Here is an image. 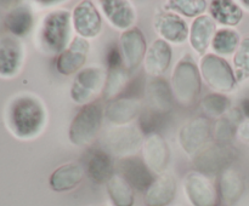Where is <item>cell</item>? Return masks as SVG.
Here are the masks:
<instances>
[{
	"mask_svg": "<svg viewBox=\"0 0 249 206\" xmlns=\"http://www.w3.org/2000/svg\"><path fill=\"white\" fill-rule=\"evenodd\" d=\"M198 68L203 81L218 94H228L236 87L235 73L224 57L206 53L199 61Z\"/></svg>",
	"mask_w": 249,
	"mask_h": 206,
	"instance_id": "52a82bcc",
	"label": "cell"
},
{
	"mask_svg": "<svg viewBox=\"0 0 249 206\" xmlns=\"http://www.w3.org/2000/svg\"><path fill=\"white\" fill-rule=\"evenodd\" d=\"M230 108V99L223 94H208L201 101V109L204 115L212 119H220Z\"/></svg>",
	"mask_w": 249,
	"mask_h": 206,
	"instance_id": "d6a6232c",
	"label": "cell"
},
{
	"mask_svg": "<svg viewBox=\"0 0 249 206\" xmlns=\"http://www.w3.org/2000/svg\"><path fill=\"white\" fill-rule=\"evenodd\" d=\"M216 33V23L209 15H201L190 26L189 41L191 48L203 57L209 46L212 45Z\"/></svg>",
	"mask_w": 249,
	"mask_h": 206,
	"instance_id": "44dd1931",
	"label": "cell"
},
{
	"mask_svg": "<svg viewBox=\"0 0 249 206\" xmlns=\"http://www.w3.org/2000/svg\"><path fill=\"white\" fill-rule=\"evenodd\" d=\"M242 111L231 109L223 118L218 119L213 126V137L215 142L230 144L233 136L237 133V127L242 123Z\"/></svg>",
	"mask_w": 249,
	"mask_h": 206,
	"instance_id": "f1b7e54d",
	"label": "cell"
},
{
	"mask_svg": "<svg viewBox=\"0 0 249 206\" xmlns=\"http://www.w3.org/2000/svg\"><path fill=\"white\" fill-rule=\"evenodd\" d=\"M209 16L228 28L237 26L243 18V10L237 2L230 0H214L209 4Z\"/></svg>",
	"mask_w": 249,
	"mask_h": 206,
	"instance_id": "4316f807",
	"label": "cell"
},
{
	"mask_svg": "<svg viewBox=\"0 0 249 206\" xmlns=\"http://www.w3.org/2000/svg\"><path fill=\"white\" fill-rule=\"evenodd\" d=\"M241 43L240 33L233 28L218 29L212 41V50L213 53L224 57V56L233 55Z\"/></svg>",
	"mask_w": 249,
	"mask_h": 206,
	"instance_id": "4dcf8cb0",
	"label": "cell"
},
{
	"mask_svg": "<svg viewBox=\"0 0 249 206\" xmlns=\"http://www.w3.org/2000/svg\"><path fill=\"white\" fill-rule=\"evenodd\" d=\"M100 206H114V205L112 203H104V204H101Z\"/></svg>",
	"mask_w": 249,
	"mask_h": 206,
	"instance_id": "f35d334b",
	"label": "cell"
},
{
	"mask_svg": "<svg viewBox=\"0 0 249 206\" xmlns=\"http://www.w3.org/2000/svg\"><path fill=\"white\" fill-rule=\"evenodd\" d=\"M84 167L78 162H66L53 171L49 178L51 189L58 193L70 191L82 183L84 178Z\"/></svg>",
	"mask_w": 249,
	"mask_h": 206,
	"instance_id": "cb8c5ba5",
	"label": "cell"
},
{
	"mask_svg": "<svg viewBox=\"0 0 249 206\" xmlns=\"http://www.w3.org/2000/svg\"><path fill=\"white\" fill-rule=\"evenodd\" d=\"M129 81V72L124 68L123 64L109 65L107 69L106 85H105L102 97L106 101H112L114 97L118 96Z\"/></svg>",
	"mask_w": 249,
	"mask_h": 206,
	"instance_id": "1f68e13d",
	"label": "cell"
},
{
	"mask_svg": "<svg viewBox=\"0 0 249 206\" xmlns=\"http://www.w3.org/2000/svg\"><path fill=\"white\" fill-rule=\"evenodd\" d=\"M184 191L192 206L219 205V190L206 174L198 171L187 172L184 178Z\"/></svg>",
	"mask_w": 249,
	"mask_h": 206,
	"instance_id": "30bf717a",
	"label": "cell"
},
{
	"mask_svg": "<svg viewBox=\"0 0 249 206\" xmlns=\"http://www.w3.org/2000/svg\"><path fill=\"white\" fill-rule=\"evenodd\" d=\"M241 111H242L246 116H248V119H249V99H245V101L242 102V106H241Z\"/></svg>",
	"mask_w": 249,
	"mask_h": 206,
	"instance_id": "8d00e7d4",
	"label": "cell"
},
{
	"mask_svg": "<svg viewBox=\"0 0 249 206\" xmlns=\"http://www.w3.org/2000/svg\"><path fill=\"white\" fill-rule=\"evenodd\" d=\"M241 5H242L247 11H249V0H243V1H241Z\"/></svg>",
	"mask_w": 249,
	"mask_h": 206,
	"instance_id": "74e56055",
	"label": "cell"
},
{
	"mask_svg": "<svg viewBox=\"0 0 249 206\" xmlns=\"http://www.w3.org/2000/svg\"><path fill=\"white\" fill-rule=\"evenodd\" d=\"M121 174L128 181L134 189L146 191L155 181V174L146 166L143 160L136 157H129L121 159L118 164Z\"/></svg>",
	"mask_w": 249,
	"mask_h": 206,
	"instance_id": "ac0fdd59",
	"label": "cell"
},
{
	"mask_svg": "<svg viewBox=\"0 0 249 206\" xmlns=\"http://www.w3.org/2000/svg\"><path fill=\"white\" fill-rule=\"evenodd\" d=\"M146 99L151 111L160 115L168 114L172 111L174 102L170 85L160 78H153L146 86Z\"/></svg>",
	"mask_w": 249,
	"mask_h": 206,
	"instance_id": "d4e9b609",
	"label": "cell"
},
{
	"mask_svg": "<svg viewBox=\"0 0 249 206\" xmlns=\"http://www.w3.org/2000/svg\"><path fill=\"white\" fill-rule=\"evenodd\" d=\"M72 14L58 9L43 17L36 33V46L48 56L60 55L70 45Z\"/></svg>",
	"mask_w": 249,
	"mask_h": 206,
	"instance_id": "7a4b0ae2",
	"label": "cell"
},
{
	"mask_svg": "<svg viewBox=\"0 0 249 206\" xmlns=\"http://www.w3.org/2000/svg\"><path fill=\"white\" fill-rule=\"evenodd\" d=\"M107 72L99 65H89L75 74L72 81L70 95L74 103L87 104L96 102L100 95L104 94Z\"/></svg>",
	"mask_w": 249,
	"mask_h": 206,
	"instance_id": "8992f818",
	"label": "cell"
},
{
	"mask_svg": "<svg viewBox=\"0 0 249 206\" xmlns=\"http://www.w3.org/2000/svg\"><path fill=\"white\" fill-rule=\"evenodd\" d=\"M24 61L23 44L14 35L0 36V78L16 77Z\"/></svg>",
	"mask_w": 249,
	"mask_h": 206,
	"instance_id": "5bb4252c",
	"label": "cell"
},
{
	"mask_svg": "<svg viewBox=\"0 0 249 206\" xmlns=\"http://www.w3.org/2000/svg\"><path fill=\"white\" fill-rule=\"evenodd\" d=\"M141 150L146 166L156 174H164L170 159V149L165 138L158 132L148 133Z\"/></svg>",
	"mask_w": 249,
	"mask_h": 206,
	"instance_id": "7c38bea8",
	"label": "cell"
},
{
	"mask_svg": "<svg viewBox=\"0 0 249 206\" xmlns=\"http://www.w3.org/2000/svg\"><path fill=\"white\" fill-rule=\"evenodd\" d=\"M237 158V150L231 144L214 142L208 144L194 158V165L201 174H218L230 167Z\"/></svg>",
	"mask_w": 249,
	"mask_h": 206,
	"instance_id": "ba28073f",
	"label": "cell"
},
{
	"mask_svg": "<svg viewBox=\"0 0 249 206\" xmlns=\"http://www.w3.org/2000/svg\"><path fill=\"white\" fill-rule=\"evenodd\" d=\"M173 98L181 107H191L196 103L202 90V77L198 64L190 55L178 61L170 79Z\"/></svg>",
	"mask_w": 249,
	"mask_h": 206,
	"instance_id": "3957f363",
	"label": "cell"
},
{
	"mask_svg": "<svg viewBox=\"0 0 249 206\" xmlns=\"http://www.w3.org/2000/svg\"><path fill=\"white\" fill-rule=\"evenodd\" d=\"M90 44L82 36H74L70 45L57 56L56 69L62 75H71L80 72L87 62Z\"/></svg>",
	"mask_w": 249,
	"mask_h": 206,
	"instance_id": "9a60e30c",
	"label": "cell"
},
{
	"mask_svg": "<svg viewBox=\"0 0 249 206\" xmlns=\"http://www.w3.org/2000/svg\"><path fill=\"white\" fill-rule=\"evenodd\" d=\"M213 136V126L211 121L203 116L189 120L179 131V143L186 155L194 159L201 150L208 145Z\"/></svg>",
	"mask_w": 249,
	"mask_h": 206,
	"instance_id": "9c48e42d",
	"label": "cell"
},
{
	"mask_svg": "<svg viewBox=\"0 0 249 206\" xmlns=\"http://www.w3.org/2000/svg\"><path fill=\"white\" fill-rule=\"evenodd\" d=\"M238 140L242 143L249 144V119H246L238 125L237 133H236Z\"/></svg>",
	"mask_w": 249,
	"mask_h": 206,
	"instance_id": "d590c367",
	"label": "cell"
},
{
	"mask_svg": "<svg viewBox=\"0 0 249 206\" xmlns=\"http://www.w3.org/2000/svg\"><path fill=\"white\" fill-rule=\"evenodd\" d=\"M99 4L104 16L114 28L123 32L133 28L136 22V10L130 1L105 0Z\"/></svg>",
	"mask_w": 249,
	"mask_h": 206,
	"instance_id": "e0dca14e",
	"label": "cell"
},
{
	"mask_svg": "<svg viewBox=\"0 0 249 206\" xmlns=\"http://www.w3.org/2000/svg\"><path fill=\"white\" fill-rule=\"evenodd\" d=\"M167 9L179 16L197 18L206 11L207 1L204 0H169L167 1Z\"/></svg>",
	"mask_w": 249,
	"mask_h": 206,
	"instance_id": "836d02e7",
	"label": "cell"
},
{
	"mask_svg": "<svg viewBox=\"0 0 249 206\" xmlns=\"http://www.w3.org/2000/svg\"><path fill=\"white\" fill-rule=\"evenodd\" d=\"M233 73L237 82L249 78V34L241 39L240 45L233 53Z\"/></svg>",
	"mask_w": 249,
	"mask_h": 206,
	"instance_id": "e575fe53",
	"label": "cell"
},
{
	"mask_svg": "<svg viewBox=\"0 0 249 206\" xmlns=\"http://www.w3.org/2000/svg\"><path fill=\"white\" fill-rule=\"evenodd\" d=\"M142 111L141 102L134 97L112 99L105 106V118L114 126L129 125Z\"/></svg>",
	"mask_w": 249,
	"mask_h": 206,
	"instance_id": "d6986e66",
	"label": "cell"
},
{
	"mask_svg": "<svg viewBox=\"0 0 249 206\" xmlns=\"http://www.w3.org/2000/svg\"><path fill=\"white\" fill-rule=\"evenodd\" d=\"M177 194V181L169 174H158L145 191L143 203L146 206H168Z\"/></svg>",
	"mask_w": 249,
	"mask_h": 206,
	"instance_id": "603a6c76",
	"label": "cell"
},
{
	"mask_svg": "<svg viewBox=\"0 0 249 206\" xmlns=\"http://www.w3.org/2000/svg\"><path fill=\"white\" fill-rule=\"evenodd\" d=\"M147 48L145 35L138 27L123 32L119 36V52L128 72L135 70L143 62Z\"/></svg>",
	"mask_w": 249,
	"mask_h": 206,
	"instance_id": "8fae6325",
	"label": "cell"
},
{
	"mask_svg": "<svg viewBox=\"0 0 249 206\" xmlns=\"http://www.w3.org/2000/svg\"><path fill=\"white\" fill-rule=\"evenodd\" d=\"M245 191L243 176L232 167H228L220 174L219 196L226 205H233L240 200Z\"/></svg>",
	"mask_w": 249,
	"mask_h": 206,
	"instance_id": "484cf974",
	"label": "cell"
},
{
	"mask_svg": "<svg viewBox=\"0 0 249 206\" xmlns=\"http://www.w3.org/2000/svg\"><path fill=\"white\" fill-rule=\"evenodd\" d=\"M5 26L14 36H23L33 26V15L28 6H17L12 9L5 18Z\"/></svg>",
	"mask_w": 249,
	"mask_h": 206,
	"instance_id": "f546056e",
	"label": "cell"
},
{
	"mask_svg": "<svg viewBox=\"0 0 249 206\" xmlns=\"http://www.w3.org/2000/svg\"><path fill=\"white\" fill-rule=\"evenodd\" d=\"M84 171L95 183H106L114 174V164L111 155L102 148L90 150L84 162Z\"/></svg>",
	"mask_w": 249,
	"mask_h": 206,
	"instance_id": "7402d4cb",
	"label": "cell"
},
{
	"mask_svg": "<svg viewBox=\"0 0 249 206\" xmlns=\"http://www.w3.org/2000/svg\"><path fill=\"white\" fill-rule=\"evenodd\" d=\"M72 24L78 36L84 39L96 38L102 28V19L99 10L89 0L80 1L72 11Z\"/></svg>",
	"mask_w": 249,
	"mask_h": 206,
	"instance_id": "4fadbf2b",
	"label": "cell"
},
{
	"mask_svg": "<svg viewBox=\"0 0 249 206\" xmlns=\"http://www.w3.org/2000/svg\"><path fill=\"white\" fill-rule=\"evenodd\" d=\"M143 141L142 130L139 126L129 124L109 127L102 136L101 147L109 155L124 159L134 157L142 148Z\"/></svg>",
	"mask_w": 249,
	"mask_h": 206,
	"instance_id": "5b68a950",
	"label": "cell"
},
{
	"mask_svg": "<svg viewBox=\"0 0 249 206\" xmlns=\"http://www.w3.org/2000/svg\"><path fill=\"white\" fill-rule=\"evenodd\" d=\"M172 57L173 50L169 43L160 38L156 39L147 48L145 60H143V69L151 77H160L169 68Z\"/></svg>",
	"mask_w": 249,
	"mask_h": 206,
	"instance_id": "ffe728a7",
	"label": "cell"
},
{
	"mask_svg": "<svg viewBox=\"0 0 249 206\" xmlns=\"http://www.w3.org/2000/svg\"><path fill=\"white\" fill-rule=\"evenodd\" d=\"M5 125L15 137L22 141L34 140L45 128L48 111L36 95L21 92L12 97L4 113Z\"/></svg>",
	"mask_w": 249,
	"mask_h": 206,
	"instance_id": "6da1fadb",
	"label": "cell"
},
{
	"mask_svg": "<svg viewBox=\"0 0 249 206\" xmlns=\"http://www.w3.org/2000/svg\"><path fill=\"white\" fill-rule=\"evenodd\" d=\"M153 27L160 39L167 43L180 45L189 39L190 28L186 21L174 12H158L153 19Z\"/></svg>",
	"mask_w": 249,
	"mask_h": 206,
	"instance_id": "2e32d148",
	"label": "cell"
},
{
	"mask_svg": "<svg viewBox=\"0 0 249 206\" xmlns=\"http://www.w3.org/2000/svg\"><path fill=\"white\" fill-rule=\"evenodd\" d=\"M106 188L114 206H134V188L121 174L114 172L111 178L106 182Z\"/></svg>",
	"mask_w": 249,
	"mask_h": 206,
	"instance_id": "83f0119b",
	"label": "cell"
},
{
	"mask_svg": "<svg viewBox=\"0 0 249 206\" xmlns=\"http://www.w3.org/2000/svg\"><path fill=\"white\" fill-rule=\"evenodd\" d=\"M105 118V107L100 102L83 106L68 127L71 143L79 147L91 144L96 140Z\"/></svg>",
	"mask_w": 249,
	"mask_h": 206,
	"instance_id": "277c9868",
	"label": "cell"
}]
</instances>
